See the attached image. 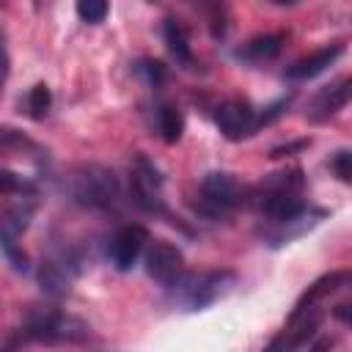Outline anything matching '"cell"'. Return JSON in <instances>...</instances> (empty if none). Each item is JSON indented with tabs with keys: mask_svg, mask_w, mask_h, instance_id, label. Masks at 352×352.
I'll use <instances>...</instances> for the list:
<instances>
[{
	"mask_svg": "<svg viewBox=\"0 0 352 352\" xmlns=\"http://www.w3.org/2000/svg\"><path fill=\"white\" fill-rule=\"evenodd\" d=\"M256 206L267 226H283V223L302 217L311 209L302 198V173L300 170L270 173L258 184Z\"/></svg>",
	"mask_w": 352,
	"mask_h": 352,
	"instance_id": "cell-1",
	"label": "cell"
},
{
	"mask_svg": "<svg viewBox=\"0 0 352 352\" xmlns=\"http://www.w3.org/2000/svg\"><path fill=\"white\" fill-rule=\"evenodd\" d=\"M69 198L94 212H116L124 204V187L118 176L104 165H80L66 179Z\"/></svg>",
	"mask_w": 352,
	"mask_h": 352,
	"instance_id": "cell-2",
	"label": "cell"
},
{
	"mask_svg": "<svg viewBox=\"0 0 352 352\" xmlns=\"http://www.w3.org/2000/svg\"><path fill=\"white\" fill-rule=\"evenodd\" d=\"M236 283V275L231 270H206V272H192L182 275L173 289V300L184 311H204L212 302L223 300Z\"/></svg>",
	"mask_w": 352,
	"mask_h": 352,
	"instance_id": "cell-3",
	"label": "cell"
},
{
	"mask_svg": "<svg viewBox=\"0 0 352 352\" xmlns=\"http://www.w3.org/2000/svg\"><path fill=\"white\" fill-rule=\"evenodd\" d=\"M88 338H91V327L80 316L63 311L38 314L19 330V341H38V344H82Z\"/></svg>",
	"mask_w": 352,
	"mask_h": 352,
	"instance_id": "cell-4",
	"label": "cell"
},
{
	"mask_svg": "<svg viewBox=\"0 0 352 352\" xmlns=\"http://www.w3.org/2000/svg\"><path fill=\"white\" fill-rule=\"evenodd\" d=\"M242 184L236 182L234 173L228 170H212L204 176L201 182V192H198V204L195 209L212 220H226L239 204H242Z\"/></svg>",
	"mask_w": 352,
	"mask_h": 352,
	"instance_id": "cell-5",
	"label": "cell"
},
{
	"mask_svg": "<svg viewBox=\"0 0 352 352\" xmlns=\"http://www.w3.org/2000/svg\"><path fill=\"white\" fill-rule=\"evenodd\" d=\"M132 201L148 214H168L162 195V173L143 154H138L132 165Z\"/></svg>",
	"mask_w": 352,
	"mask_h": 352,
	"instance_id": "cell-6",
	"label": "cell"
},
{
	"mask_svg": "<svg viewBox=\"0 0 352 352\" xmlns=\"http://www.w3.org/2000/svg\"><path fill=\"white\" fill-rule=\"evenodd\" d=\"M214 124L226 140H245L258 132V110L245 99H228L217 104Z\"/></svg>",
	"mask_w": 352,
	"mask_h": 352,
	"instance_id": "cell-7",
	"label": "cell"
},
{
	"mask_svg": "<svg viewBox=\"0 0 352 352\" xmlns=\"http://www.w3.org/2000/svg\"><path fill=\"white\" fill-rule=\"evenodd\" d=\"M146 275L160 286H176V280L184 275V253L168 239L151 242L146 250Z\"/></svg>",
	"mask_w": 352,
	"mask_h": 352,
	"instance_id": "cell-8",
	"label": "cell"
},
{
	"mask_svg": "<svg viewBox=\"0 0 352 352\" xmlns=\"http://www.w3.org/2000/svg\"><path fill=\"white\" fill-rule=\"evenodd\" d=\"M146 242H148V231H146L143 226H138V223L121 226V228L110 236V245H107V258H110V264H113L118 272H129V270L138 264V258H140Z\"/></svg>",
	"mask_w": 352,
	"mask_h": 352,
	"instance_id": "cell-9",
	"label": "cell"
},
{
	"mask_svg": "<svg viewBox=\"0 0 352 352\" xmlns=\"http://www.w3.org/2000/svg\"><path fill=\"white\" fill-rule=\"evenodd\" d=\"M349 96H352V80L341 77L338 82H330V85L319 88V94L308 104L305 118L311 124H324V121H330L333 116H338L349 104Z\"/></svg>",
	"mask_w": 352,
	"mask_h": 352,
	"instance_id": "cell-10",
	"label": "cell"
},
{
	"mask_svg": "<svg viewBox=\"0 0 352 352\" xmlns=\"http://www.w3.org/2000/svg\"><path fill=\"white\" fill-rule=\"evenodd\" d=\"M349 278H352L349 270H336V272H327V275L316 278V280L300 294V300L294 302V311H292L289 322L300 319V316L308 314V311H316V305H319L324 297H330V294H336L338 289H344V286L349 283Z\"/></svg>",
	"mask_w": 352,
	"mask_h": 352,
	"instance_id": "cell-11",
	"label": "cell"
},
{
	"mask_svg": "<svg viewBox=\"0 0 352 352\" xmlns=\"http://www.w3.org/2000/svg\"><path fill=\"white\" fill-rule=\"evenodd\" d=\"M74 275H77V267H74L72 258H66V256L44 258L41 267H38V283H41V292L50 294V297H66V294L72 292Z\"/></svg>",
	"mask_w": 352,
	"mask_h": 352,
	"instance_id": "cell-12",
	"label": "cell"
},
{
	"mask_svg": "<svg viewBox=\"0 0 352 352\" xmlns=\"http://www.w3.org/2000/svg\"><path fill=\"white\" fill-rule=\"evenodd\" d=\"M344 55V44H330V47H322V50H316V52H311V55H305V58H300V60H294L292 66H286V72H283V77L286 80H311V77H319L324 69H330L338 58Z\"/></svg>",
	"mask_w": 352,
	"mask_h": 352,
	"instance_id": "cell-13",
	"label": "cell"
},
{
	"mask_svg": "<svg viewBox=\"0 0 352 352\" xmlns=\"http://www.w3.org/2000/svg\"><path fill=\"white\" fill-rule=\"evenodd\" d=\"M283 41H286V33H264V36H256V38L245 41L234 55H236L239 60H248V63L272 60V58L283 50Z\"/></svg>",
	"mask_w": 352,
	"mask_h": 352,
	"instance_id": "cell-14",
	"label": "cell"
},
{
	"mask_svg": "<svg viewBox=\"0 0 352 352\" xmlns=\"http://www.w3.org/2000/svg\"><path fill=\"white\" fill-rule=\"evenodd\" d=\"M162 38H165L168 52L176 58V63H182V66H187V69L195 63V58H192V47H190V36H187V28H184L179 19L168 16V19L162 22Z\"/></svg>",
	"mask_w": 352,
	"mask_h": 352,
	"instance_id": "cell-15",
	"label": "cell"
},
{
	"mask_svg": "<svg viewBox=\"0 0 352 352\" xmlns=\"http://www.w3.org/2000/svg\"><path fill=\"white\" fill-rule=\"evenodd\" d=\"M157 132H160V138H162L165 143H170V146L182 140V135H184V116H182V110H179L176 104L162 102V104L157 107Z\"/></svg>",
	"mask_w": 352,
	"mask_h": 352,
	"instance_id": "cell-16",
	"label": "cell"
},
{
	"mask_svg": "<svg viewBox=\"0 0 352 352\" xmlns=\"http://www.w3.org/2000/svg\"><path fill=\"white\" fill-rule=\"evenodd\" d=\"M0 250H3V256L8 258V264L16 272H30V258L22 250V245L16 242V234L3 223V217H0Z\"/></svg>",
	"mask_w": 352,
	"mask_h": 352,
	"instance_id": "cell-17",
	"label": "cell"
},
{
	"mask_svg": "<svg viewBox=\"0 0 352 352\" xmlns=\"http://www.w3.org/2000/svg\"><path fill=\"white\" fill-rule=\"evenodd\" d=\"M0 195H19V198H33L36 195V182H30L28 176L0 168Z\"/></svg>",
	"mask_w": 352,
	"mask_h": 352,
	"instance_id": "cell-18",
	"label": "cell"
},
{
	"mask_svg": "<svg viewBox=\"0 0 352 352\" xmlns=\"http://www.w3.org/2000/svg\"><path fill=\"white\" fill-rule=\"evenodd\" d=\"M50 107H52V94H50V88H47L44 82L33 85V88L28 91V116H30L33 121H44L47 113H50Z\"/></svg>",
	"mask_w": 352,
	"mask_h": 352,
	"instance_id": "cell-19",
	"label": "cell"
},
{
	"mask_svg": "<svg viewBox=\"0 0 352 352\" xmlns=\"http://www.w3.org/2000/svg\"><path fill=\"white\" fill-rule=\"evenodd\" d=\"M0 151H38L36 140H30L22 129L14 126H0Z\"/></svg>",
	"mask_w": 352,
	"mask_h": 352,
	"instance_id": "cell-20",
	"label": "cell"
},
{
	"mask_svg": "<svg viewBox=\"0 0 352 352\" xmlns=\"http://www.w3.org/2000/svg\"><path fill=\"white\" fill-rule=\"evenodd\" d=\"M107 11H110V6L104 0H80L77 3V16L88 25H99L107 16Z\"/></svg>",
	"mask_w": 352,
	"mask_h": 352,
	"instance_id": "cell-21",
	"label": "cell"
},
{
	"mask_svg": "<svg viewBox=\"0 0 352 352\" xmlns=\"http://www.w3.org/2000/svg\"><path fill=\"white\" fill-rule=\"evenodd\" d=\"M138 74L151 85V88H157V85H162L165 82V77H168V69H165V63H160V60H151V58H146V60H140L138 66Z\"/></svg>",
	"mask_w": 352,
	"mask_h": 352,
	"instance_id": "cell-22",
	"label": "cell"
},
{
	"mask_svg": "<svg viewBox=\"0 0 352 352\" xmlns=\"http://www.w3.org/2000/svg\"><path fill=\"white\" fill-rule=\"evenodd\" d=\"M330 170H333L344 184H349V182H352V151H349V148H338V151L330 157Z\"/></svg>",
	"mask_w": 352,
	"mask_h": 352,
	"instance_id": "cell-23",
	"label": "cell"
},
{
	"mask_svg": "<svg viewBox=\"0 0 352 352\" xmlns=\"http://www.w3.org/2000/svg\"><path fill=\"white\" fill-rule=\"evenodd\" d=\"M308 146H311V140H294V143H283V146L270 148V157H272V160H278V157H292L294 151H302V148H308Z\"/></svg>",
	"mask_w": 352,
	"mask_h": 352,
	"instance_id": "cell-24",
	"label": "cell"
},
{
	"mask_svg": "<svg viewBox=\"0 0 352 352\" xmlns=\"http://www.w3.org/2000/svg\"><path fill=\"white\" fill-rule=\"evenodd\" d=\"M8 74H11V58H8L6 41H3V36H0V96H3L6 82H8Z\"/></svg>",
	"mask_w": 352,
	"mask_h": 352,
	"instance_id": "cell-25",
	"label": "cell"
},
{
	"mask_svg": "<svg viewBox=\"0 0 352 352\" xmlns=\"http://www.w3.org/2000/svg\"><path fill=\"white\" fill-rule=\"evenodd\" d=\"M330 346H333V338L322 336V338H316V341L308 346V352H330Z\"/></svg>",
	"mask_w": 352,
	"mask_h": 352,
	"instance_id": "cell-26",
	"label": "cell"
},
{
	"mask_svg": "<svg viewBox=\"0 0 352 352\" xmlns=\"http://www.w3.org/2000/svg\"><path fill=\"white\" fill-rule=\"evenodd\" d=\"M349 308H352L349 302H341V305H336V308H333V316H336L338 322H344V324H349Z\"/></svg>",
	"mask_w": 352,
	"mask_h": 352,
	"instance_id": "cell-27",
	"label": "cell"
}]
</instances>
